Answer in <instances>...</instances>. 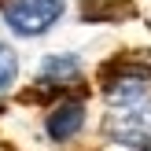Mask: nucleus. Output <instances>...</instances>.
<instances>
[{
  "instance_id": "39448f33",
  "label": "nucleus",
  "mask_w": 151,
  "mask_h": 151,
  "mask_svg": "<svg viewBox=\"0 0 151 151\" xmlns=\"http://www.w3.org/2000/svg\"><path fill=\"white\" fill-rule=\"evenodd\" d=\"M78 70H81V63L74 55H48L41 63V81L44 85H66Z\"/></svg>"
},
{
  "instance_id": "f257e3e1",
  "label": "nucleus",
  "mask_w": 151,
  "mask_h": 151,
  "mask_svg": "<svg viewBox=\"0 0 151 151\" xmlns=\"http://www.w3.org/2000/svg\"><path fill=\"white\" fill-rule=\"evenodd\" d=\"M66 0H7L4 19L19 37H37L63 15Z\"/></svg>"
},
{
  "instance_id": "20e7f679",
  "label": "nucleus",
  "mask_w": 151,
  "mask_h": 151,
  "mask_svg": "<svg viewBox=\"0 0 151 151\" xmlns=\"http://www.w3.org/2000/svg\"><path fill=\"white\" fill-rule=\"evenodd\" d=\"M81 125H85V107H81L78 100H66V103H59V107L48 114L44 129H48L52 140H70Z\"/></svg>"
},
{
  "instance_id": "423d86ee",
  "label": "nucleus",
  "mask_w": 151,
  "mask_h": 151,
  "mask_svg": "<svg viewBox=\"0 0 151 151\" xmlns=\"http://www.w3.org/2000/svg\"><path fill=\"white\" fill-rule=\"evenodd\" d=\"M15 78H19V55L7 44H0V92H7Z\"/></svg>"
},
{
  "instance_id": "7ed1b4c3",
  "label": "nucleus",
  "mask_w": 151,
  "mask_h": 151,
  "mask_svg": "<svg viewBox=\"0 0 151 151\" xmlns=\"http://www.w3.org/2000/svg\"><path fill=\"white\" fill-rule=\"evenodd\" d=\"M147 88H151V81H147L144 70H125V74H114V78L103 85V92H107V100L114 103V107L133 111V107L147 96Z\"/></svg>"
},
{
  "instance_id": "f03ea898",
  "label": "nucleus",
  "mask_w": 151,
  "mask_h": 151,
  "mask_svg": "<svg viewBox=\"0 0 151 151\" xmlns=\"http://www.w3.org/2000/svg\"><path fill=\"white\" fill-rule=\"evenodd\" d=\"M111 137L125 147H147L151 144V107H133L111 122Z\"/></svg>"
}]
</instances>
